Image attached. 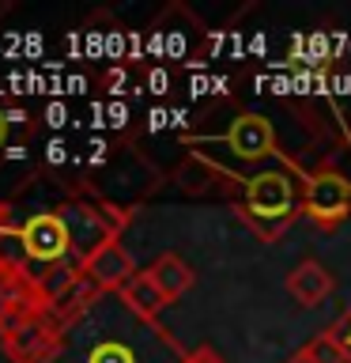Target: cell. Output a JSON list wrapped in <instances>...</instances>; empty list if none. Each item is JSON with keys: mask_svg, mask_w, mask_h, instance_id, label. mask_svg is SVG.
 <instances>
[{"mask_svg": "<svg viewBox=\"0 0 351 363\" xmlns=\"http://www.w3.org/2000/svg\"><path fill=\"white\" fill-rule=\"evenodd\" d=\"M147 272H151L155 288L163 291V299H166V303H178L181 295H185L192 284H197V272H192V265H189V261H181L178 254L155 257L151 265H147Z\"/></svg>", "mask_w": 351, "mask_h": 363, "instance_id": "obj_9", "label": "cell"}, {"mask_svg": "<svg viewBox=\"0 0 351 363\" xmlns=\"http://www.w3.org/2000/svg\"><path fill=\"white\" fill-rule=\"evenodd\" d=\"M283 288H287V295H291L299 306H321L328 295H333L336 280H333V272H328L321 261L306 257V261H299V265L287 272Z\"/></svg>", "mask_w": 351, "mask_h": 363, "instance_id": "obj_8", "label": "cell"}, {"mask_svg": "<svg viewBox=\"0 0 351 363\" xmlns=\"http://www.w3.org/2000/svg\"><path fill=\"white\" fill-rule=\"evenodd\" d=\"M219 140L226 144V152L242 163H265V159L276 155V129H272L268 118L260 113H238V118L223 129Z\"/></svg>", "mask_w": 351, "mask_h": 363, "instance_id": "obj_6", "label": "cell"}, {"mask_svg": "<svg viewBox=\"0 0 351 363\" xmlns=\"http://www.w3.org/2000/svg\"><path fill=\"white\" fill-rule=\"evenodd\" d=\"M351 216V178L333 163L306 170L302 186V220H310L317 231H336Z\"/></svg>", "mask_w": 351, "mask_h": 363, "instance_id": "obj_5", "label": "cell"}, {"mask_svg": "<svg viewBox=\"0 0 351 363\" xmlns=\"http://www.w3.org/2000/svg\"><path fill=\"white\" fill-rule=\"evenodd\" d=\"M189 363H223V356H215V348H208V345H200V348H192V356H189Z\"/></svg>", "mask_w": 351, "mask_h": 363, "instance_id": "obj_13", "label": "cell"}, {"mask_svg": "<svg viewBox=\"0 0 351 363\" xmlns=\"http://www.w3.org/2000/svg\"><path fill=\"white\" fill-rule=\"evenodd\" d=\"M0 265L23 272L34 288H42L45 299L61 291L76 272H84L87 261L72 238L61 201L45 208L0 201Z\"/></svg>", "mask_w": 351, "mask_h": 363, "instance_id": "obj_2", "label": "cell"}, {"mask_svg": "<svg viewBox=\"0 0 351 363\" xmlns=\"http://www.w3.org/2000/svg\"><path fill=\"white\" fill-rule=\"evenodd\" d=\"M302 186H306V170H299L294 163H283V167L234 178L231 201L238 220L260 242H276L280 235H287L302 220Z\"/></svg>", "mask_w": 351, "mask_h": 363, "instance_id": "obj_3", "label": "cell"}, {"mask_svg": "<svg viewBox=\"0 0 351 363\" xmlns=\"http://www.w3.org/2000/svg\"><path fill=\"white\" fill-rule=\"evenodd\" d=\"M192 352L159 322L132 314L117 291L61 322L50 363H189Z\"/></svg>", "mask_w": 351, "mask_h": 363, "instance_id": "obj_1", "label": "cell"}, {"mask_svg": "<svg viewBox=\"0 0 351 363\" xmlns=\"http://www.w3.org/2000/svg\"><path fill=\"white\" fill-rule=\"evenodd\" d=\"M336 333V340H340V348H344V356H347V363H351V306L344 314H340V322L336 325H328Z\"/></svg>", "mask_w": 351, "mask_h": 363, "instance_id": "obj_12", "label": "cell"}, {"mask_svg": "<svg viewBox=\"0 0 351 363\" xmlns=\"http://www.w3.org/2000/svg\"><path fill=\"white\" fill-rule=\"evenodd\" d=\"M117 295L125 299V306H129L132 314H140V318H144V322H159L163 306H170V303L163 299V291L155 288V280H151V272H147V269L136 272V277L125 284Z\"/></svg>", "mask_w": 351, "mask_h": 363, "instance_id": "obj_10", "label": "cell"}, {"mask_svg": "<svg viewBox=\"0 0 351 363\" xmlns=\"http://www.w3.org/2000/svg\"><path fill=\"white\" fill-rule=\"evenodd\" d=\"M306 352L317 359V363H347V356H344V348H340V340H336V333L333 329H325V333H317L310 345H306Z\"/></svg>", "mask_w": 351, "mask_h": 363, "instance_id": "obj_11", "label": "cell"}, {"mask_svg": "<svg viewBox=\"0 0 351 363\" xmlns=\"http://www.w3.org/2000/svg\"><path fill=\"white\" fill-rule=\"evenodd\" d=\"M8 121H11V113H0V144H4V136H8Z\"/></svg>", "mask_w": 351, "mask_h": 363, "instance_id": "obj_15", "label": "cell"}, {"mask_svg": "<svg viewBox=\"0 0 351 363\" xmlns=\"http://www.w3.org/2000/svg\"><path fill=\"white\" fill-rule=\"evenodd\" d=\"M84 269H87V277L95 280L102 291H110V295H113V291H121L125 284H129L136 272H140V269H136V261H132V254L125 250L121 238H117V242H106L95 257L87 261Z\"/></svg>", "mask_w": 351, "mask_h": 363, "instance_id": "obj_7", "label": "cell"}, {"mask_svg": "<svg viewBox=\"0 0 351 363\" xmlns=\"http://www.w3.org/2000/svg\"><path fill=\"white\" fill-rule=\"evenodd\" d=\"M61 340V318L50 311V303H38L8 325H0V348L11 363H50Z\"/></svg>", "mask_w": 351, "mask_h": 363, "instance_id": "obj_4", "label": "cell"}, {"mask_svg": "<svg viewBox=\"0 0 351 363\" xmlns=\"http://www.w3.org/2000/svg\"><path fill=\"white\" fill-rule=\"evenodd\" d=\"M287 363H317V359H313V356H310V352H306V345H302V348H299V352H294V356H291Z\"/></svg>", "mask_w": 351, "mask_h": 363, "instance_id": "obj_14", "label": "cell"}]
</instances>
